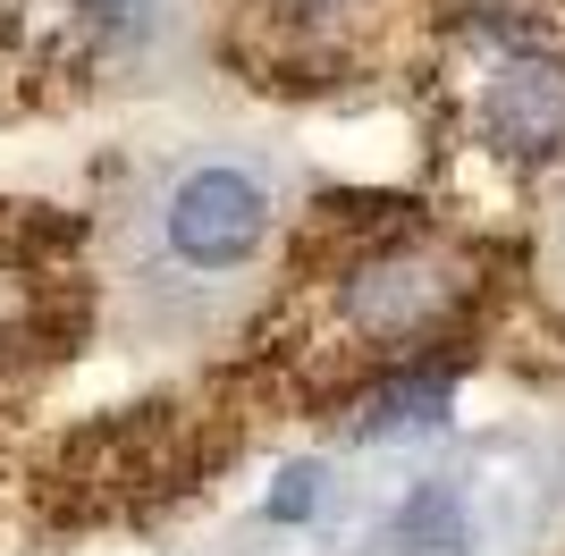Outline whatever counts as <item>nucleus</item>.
<instances>
[{"mask_svg": "<svg viewBox=\"0 0 565 556\" xmlns=\"http://www.w3.org/2000/svg\"><path fill=\"white\" fill-rule=\"evenodd\" d=\"M465 127L507 169H541L565 152V18L507 0L472 18V76Z\"/></svg>", "mask_w": 565, "mask_h": 556, "instance_id": "4", "label": "nucleus"}, {"mask_svg": "<svg viewBox=\"0 0 565 556\" xmlns=\"http://www.w3.org/2000/svg\"><path fill=\"white\" fill-rule=\"evenodd\" d=\"M9 25L68 93H186L212 43L203 0H18Z\"/></svg>", "mask_w": 565, "mask_h": 556, "instance_id": "3", "label": "nucleus"}, {"mask_svg": "<svg viewBox=\"0 0 565 556\" xmlns=\"http://www.w3.org/2000/svg\"><path fill=\"white\" fill-rule=\"evenodd\" d=\"M541 278H548V296L565 303V185H557V203H548V228H541Z\"/></svg>", "mask_w": 565, "mask_h": 556, "instance_id": "6", "label": "nucleus"}, {"mask_svg": "<svg viewBox=\"0 0 565 556\" xmlns=\"http://www.w3.org/2000/svg\"><path fill=\"white\" fill-rule=\"evenodd\" d=\"M305 220V161L270 127H194L102 211V312L136 354H212L270 303Z\"/></svg>", "mask_w": 565, "mask_h": 556, "instance_id": "1", "label": "nucleus"}, {"mask_svg": "<svg viewBox=\"0 0 565 556\" xmlns=\"http://www.w3.org/2000/svg\"><path fill=\"white\" fill-rule=\"evenodd\" d=\"M254 18L270 25V43H287V51H347L354 34H372L388 9L380 0H254Z\"/></svg>", "mask_w": 565, "mask_h": 556, "instance_id": "5", "label": "nucleus"}, {"mask_svg": "<svg viewBox=\"0 0 565 556\" xmlns=\"http://www.w3.org/2000/svg\"><path fill=\"white\" fill-rule=\"evenodd\" d=\"M481 296H490V254L439 220H405L338 254V270L305 303V338L287 346V363L312 388H372L439 354L481 312Z\"/></svg>", "mask_w": 565, "mask_h": 556, "instance_id": "2", "label": "nucleus"}]
</instances>
